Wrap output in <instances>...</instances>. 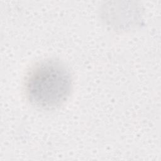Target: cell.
Returning <instances> with one entry per match:
<instances>
[{
  "label": "cell",
  "instance_id": "1",
  "mask_svg": "<svg viewBox=\"0 0 161 161\" xmlns=\"http://www.w3.org/2000/svg\"><path fill=\"white\" fill-rule=\"evenodd\" d=\"M72 86V74L65 64L48 58L37 63L28 72L25 79V94L33 106L50 110L65 102Z\"/></svg>",
  "mask_w": 161,
  "mask_h": 161
}]
</instances>
